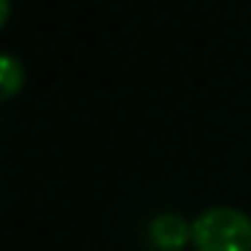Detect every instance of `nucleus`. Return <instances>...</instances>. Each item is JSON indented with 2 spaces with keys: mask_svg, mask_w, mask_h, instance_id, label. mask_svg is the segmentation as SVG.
Segmentation results:
<instances>
[{
  "mask_svg": "<svg viewBox=\"0 0 251 251\" xmlns=\"http://www.w3.org/2000/svg\"><path fill=\"white\" fill-rule=\"evenodd\" d=\"M197 251H251V216L232 205H211L192 219Z\"/></svg>",
  "mask_w": 251,
  "mask_h": 251,
  "instance_id": "f257e3e1",
  "label": "nucleus"
},
{
  "mask_svg": "<svg viewBox=\"0 0 251 251\" xmlns=\"http://www.w3.org/2000/svg\"><path fill=\"white\" fill-rule=\"evenodd\" d=\"M149 238L159 251H184L186 240H192V222L178 213H159L149 224Z\"/></svg>",
  "mask_w": 251,
  "mask_h": 251,
  "instance_id": "f03ea898",
  "label": "nucleus"
},
{
  "mask_svg": "<svg viewBox=\"0 0 251 251\" xmlns=\"http://www.w3.org/2000/svg\"><path fill=\"white\" fill-rule=\"evenodd\" d=\"M25 87V65L17 54L0 51V100H8Z\"/></svg>",
  "mask_w": 251,
  "mask_h": 251,
  "instance_id": "7ed1b4c3",
  "label": "nucleus"
},
{
  "mask_svg": "<svg viewBox=\"0 0 251 251\" xmlns=\"http://www.w3.org/2000/svg\"><path fill=\"white\" fill-rule=\"evenodd\" d=\"M8 14H11V0H0V30L8 22Z\"/></svg>",
  "mask_w": 251,
  "mask_h": 251,
  "instance_id": "20e7f679",
  "label": "nucleus"
}]
</instances>
